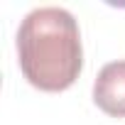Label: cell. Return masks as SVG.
Returning <instances> with one entry per match:
<instances>
[{"label":"cell","instance_id":"7a4b0ae2","mask_svg":"<svg viewBox=\"0 0 125 125\" xmlns=\"http://www.w3.org/2000/svg\"><path fill=\"white\" fill-rule=\"evenodd\" d=\"M96 105L110 118H125V59L105 64L93 83Z\"/></svg>","mask_w":125,"mask_h":125},{"label":"cell","instance_id":"6da1fadb","mask_svg":"<svg viewBox=\"0 0 125 125\" xmlns=\"http://www.w3.org/2000/svg\"><path fill=\"white\" fill-rule=\"evenodd\" d=\"M22 76L39 91L56 93L74 86L83 66L81 32L64 8H37L17 30Z\"/></svg>","mask_w":125,"mask_h":125}]
</instances>
